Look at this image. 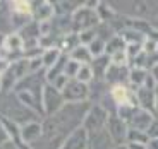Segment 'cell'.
Segmentation results:
<instances>
[{"label":"cell","mask_w":158,"mask_h":149,"mask_svg":"<svg viewBox=\"0 0 158 149\" xmlns=\"http://www.w3.org/2000/svg\"><path fill=\"white\" fill-rule=\"evenodd\" d=\"M10 7L14 14H21V16L33 17V2H26V0H17V2H10Z\"/></svg>","instance_id":"18"},{"label":"cell","mask_w":158,"mask_h":149,"mask_svg":"<svg viewBox=\"0 0 158 149\" xmlns=\"http://www.w3.org/2000/svg\"><path fill=\"white\" fill-rule=\"evenodd\" d=\"M156 89H148V87H139L136 89V99H138V106L143 110L153 113L155 106H156Z\"/></svg>","instance_id":"10"},{"label":"cell","mask_w":158,"mask_h":149,"mask_svg":"<svg viewBox=\"0 0 158 149\" xmlns=\"http://www.w3.org/2000/svg\"><path fill=\"white\" fill-rule=\"evenodd\" d=\"M69 58L77 62V63H81V65H91V62H93V55H91L89 48L83 46V45H79L76 50H72L71 53H69Z\"/></svg>","instance_id":"15"},{"label":"cell","mask_w":158,"mask_h":149,"mask_svg":"<svg viewBox=\"0 0 158 149\" xmlns=\"http://www.w3.org/2000/svg\"><path fill=\"white\" fill-rule=\"evenodd\" d=\"M7 142H10V134H9L4 120H2V117H0V146H5Z\"/></svg>","instance_id":"26"},{"label":"cell","mask_w":158,"mask_h":149,"mask_svg":"<svg viewBox=\"0 0 158 149\" xmlns=\"http://www.w3.org/2000/svg\"><path fill=\"white\" fill-rule=\"evenodd\" d=\"M108 94H110L112 101L115 103V106H138V99H136V91H131L129 87L126 86V84H117V86H112L110 91H108Z\"/></svg>","instance_id":"6"},{"label":"cell","mask_w":158,"mask_h":149,"mask_svg":"<svg viewBox=\"0 0 158 149\" xmlns=\"http://www.w3.org/2000/svg\"><path fill=\"white\" fill-rule=\"evenodd\" d=\"M120 50H126V43H124V39L120 38V34H115L110 41H107V46H105V55H114L117 51Z\"/></svg>","instance_id":"19"},{"label":"cell","mask_w":158,"mask_h":149,"mask_svg":"<svg viewBox=\"0 0 158 149\" xmlns=\"http://www.w3.org/2000/svg\"><path fill=\"white\" fill-rule=\"evenodd\" d=\"M0 93H2V74H0Z\"/></svg>","instance_id":"35"},{"label":"cell","mask_w":158,"mask_h":149,"mask_svg":"<svg viewBox=\"0 0 158 149\" xmlns=\"http://www.w3.org/2000/svg\"><path fill=\"white\" fill-rule=\"evenodd\" d=\"M155 120V115L150 113V111L143 110V108H136L134 111H132V115H131V118L126 122L127 127L129 129H134V130H141V132H146L148 129H150L151 122Z\"/></svg>","instance_id":"7"},{"label":"cell","mask_w":158,"mask_h":149,"mask_svg":"<svg viewBox=\"0 0 158 149\" xmlns=\"http://www.w3.org/2000/svg\"><path fill=\"white\" fill-rule=\"evenodd\" d=\"M156 53H158V48H156Z\"/></svg>","instance_id":"36"},{"label":"cell","mask_w":158,"mask_h":149,"mask_svg":"<svg viewBox=\"0 0 158 149\" xmlns=\"http://www.w3.org/2000/svg\"><path fill=\"white\" fill-rule=\"evenodd\" d=\"M108 67H110V57L108 55H102V57L93 58V62H91V69H93L95 79H105V74H107Z\"/></svg>","instance_id":"14"},{"label":"cell","mask_w":158,"mask_h":149,"mask_svg":"<svg viewBox=\"0 0 158 149\" xmlns=\"http://www.w3.org/2000/svg\"><path fill=\"white\" fill-rule=\"evenodd\" d=\"M4 38H5L4 34H0V46H2V43H4Z\"/></svg>","instance_id":"33"},{"label":"cell","mask_w":158,"mask_h":149,"mask_svg":"<svg viewBox=\"0 0 158 149\" xmlns=\"http://www.w3.org/2000/svg\"><path fill=\"white\" fill-rule=\"evenodd\" d=\"M105 46H107V43L96 36V38L91 41V45H89L88 48H89V51H91V55H93V58H96V57L105 55Z\"/></svg>","instance_id":"22"},{"label":"cell","mask_w":158,"mask_h":149,"mask_svg":"<svg viewBox=\"0 0 158 149\" xmlns=\"http://www.w3.org/2000/svg\"><path fill=\"white\" fill-rule=\"evenodd\" d=\"M127 142H134V144H144V146H148L150 137H148L146 132L129 129V132H127Z\"/></svg>","instance_id":"20"},{"label":"cell","mask_w":158,"mask_h":149,"mask_svg":"<svg viewBox=\"0 0 158 149\" xmlns=\"http://www.w3.org/2000/svg\"><path fill=\"white\" fill-rule=\"evenodd\" d=\"M71 22H72V31H86V29H95L102 19H100L96 9H89L88 5H81L77 7L71 16Z\"/></svg>","instance_id":"1"},{"label":"cell","mask_w":158,"mask_h":149,"mask_svg":"<svg viewBox=\"0 0 158 149\" xmlns=\"http://www.w3.org/2000/svg\"><path fill=\"white\" fill-rule=\"evenodd\" d=\"M146 134H148V137H150V141L151 139H158V118H155V120L151 122V125H150V129L146 130Z\"/></svg>","instance_id":"28"},{"label":"cell","mask_w":158,"mask_h":149,"mask_svg":"<svg viewBox=\"0 0 158 149\" xmlns=\"http://www.w3.org/2000/svg\"><path fill=\"white\" fill-rule=\"evenodd\" d=\"M155 93H156V106H155V111L158 113V86H156V91H155Z\"/></svg>","instance_id":"31"},{"label":"cell","mask_w":158,"mask_h":149,"mask_svg":"<svg viewBox=\"0 0 158 149\" xmlns=\"http://www.w3.org/2000/svg\"><path fill=\"white\" fill-rule=\"evenodd\" d=\"M77 36H79V43L83 45V46H89L91 41L96 38V31L95 29H86V31L77 33Z\"/></svg>","instance_id":"24"},{"label":"cell","mask_w":158,"mask_h":149,"mask_svg":"<svg viewBox=\"0 0 158 149\" xmlns=\"http://www.w3.org/2000/svg\"><path fill=\"white\" fill-rule=\"evenodd\" d=\"M127 149H148V146L144 144H134V142H127Z\"/></svg>","instance_id":"29"},{"label":"cell","mask_w":158,"mask_h":149,"mask_svg":"<svg viewBox=\"0 0 158 149\" xmlns=\"http://www.w3.org/2000/svg\"><path fill=\"white\" fill-rule=\"evenodd\" d=\"M114 149H127V146L126 144H124V146H115Z\"/></svg>","instance_id":"32"},{"label":"cell","mask_w":158,"mask_h":149,"mask_svg":"<svg viewBox=\"0 0 158 149\" xmlns=\"http://www.w3.org/2000/svg\"><path fill=\"white\" fill-rule=\"evenodd\" d=\"M148 74H150V72H148L146 69H134V67H132L131 72H129V83L132 84L136 89H139V87L144 86V81H146Z\"/></svg>","instance_id":"17"},{"label":"cell","mask_w":158,"mask_h":149,"mask_svg":"<svg viewBox=\"0 0 158 149\" xmlns=\"http://www.w3.org/2000/svg\"><path fill=\"white\" fill-rule=\"evenodd\" d=\"M65 105L62 93L59 89L52 86V84L45 83L43 89H41V110H43L45 117H52Z\"/></svg>","instance_id":"3"},{"label":"cell","mask_w":158,"mask_h":149,"mask_svg":"<svg viewBox=\"0 0 158 149\" xmlns=\"http://www.w3.org/2000/svg\"><path fill=\"white\" fill-rule=\"evenodd\" d=\"M60 57H62V51H60L57 46H55V48H50V50H45V51H43V55H41L43 69H45V70H48L50 67H53Z\"/></svg>","instance_id":"16"},{"label":"cell","mask_w":158,"mask_h":149,"mask_svg":"<svg viewBox=\"0 0 158 149\" xmlns=\"http://www.w3.org/2000/svg\"><path fill=\"white\" fill-rule=\"evenodd\" d=\"M88 142H89V134L83 127H79L65 139L60 149H88Z\"/></svg>","instance_id":"9"},{"label":"cell","mask_w":158,"mask_h":149,"mask_svg":"<svg viewBox=\"0 0 158 149\" xmlns=\"http://www.w3.org/2000/svg\"><path fill=\"white\" fill-rule=\"evenodd\" d=\"M110 63L112 65H120V67H127L129 63V57H127L126 50H120L114 55H110Z\"/></svg>","instance_id":"23"},{"label":"cell","mask_w":158,"mask_h":149,"mask_svg":"<svg viewBox=\"0 0 158 149\" xmlns=\"http://www.w3.org/2000/svg\"><path fill=\"white\" fill-rule=\"evenodd\" d=\"M153 28H155V29H156V31H158V19L155 21V24H153Z\"/></svg>","instance_id":"34"},{"label":"cell","mask_w":158,"mask_h":149,"mask_svg":"<svg viewBox=\"0 0 158 149\" xmlns=\"http://www.w3.org/2000/svg\"><path fill=\"white\" fill-rule=\"evenodd\" d=\"M129 67H120V65H112L108 67L107 74H105V81L112 86H117V84H124L126 81H129Z\"/></svg>","instance_id":"12"},{"label":"cell","mask_w":158,"mask_h":149,"mask_svg":"<svg viewBox=\"0 0 158 149\" xmlns=\"http://www.w3.org/2000/svg\"><path fill=\"white\" fill-rule=\"evenodd\" d=\"M19 134H21V141L26 146L35 144L36 141L41 139V122H29L19 127Z\"/></svg>","instance_id":"8"},{"label":"cell","mask_w":158,"mask_h":149,"mask_svg":"<svg viewBox=\"0 0 158 149\" xmlns=\"http://www.w3.org/2000/svg\"><path fill=\"white\" fill-rule=\"evenodd\" d=\"M76 79H77L79 83L91 84V81L95 79V74H93V69H91V65H81V69H79Z\"/></svg>","instance_id":"21"},{"label":"cell","mask_w":158,"mask_h":149,"mask_svg":"<svg viewBox=\"0 0 158 149\" xmlns=\"http://www.w3.org/2000/svg\"><path fill=\"white\" fill-rule=\"evenodd\" d=\"M62 96L65 103H86L89 101V86L79 83L77 79H71L67 86L64 87Z\"/></svg>","instance_id":"5"},{"label":"cell","mask_w":158,"mask_h":149,"mask_svg":"<svg viewBox=\"0 0 158 149\" xmlns=\"http://www.w3.org/2000/svg\"><path fill=\"white\" fill-rule=\"evenodd\" d=\"M108 115H110V113H108L107 110H103L100 105L93 103V105H91V108L88 110L84 120H83V129L86 130L89 135L102 132V130H105V127H107Z\"/></svg>","instance_id":"2"},{"label":"cell","mask_w":158,"mask_h":149,"mask_svg":"<svg viewBox=\"0 0 158 149\" xmlns=\"http://www.w3.org/2000/svg\"><path fill=\"white\" fill-rule=\"evenodd\" d=\"M150 74L153 75V79H155V81H156V84H158V63H156V65L153 67V69H151V72H150Z\"/></svg>","instance_id":"30"},{"label":"cell","mask_w":158,"mask_h":149,"mask_svg":"<svg viewBox=\"0 0 158 149\" xmlns=\"http://www.w3.org/2000/svg\"><path fill=\"white\" fill-rule=\"evenodd\" d=\"M55 16L53 4L50 2H36L33 4V21L36 22H48Z\"/></svg>","instance_id":"11"},{"label":"cell","mask_w":158,"mask_h":149,"mask_svg":"<svg viewBox=\"0 0 158 149\" xmlns=\"http://www.w3.org/2000/svg\"><path fill=\"white\" fill-rule=\"evenodd\" d=\"M79 69H81V63H77V62H74V60L69 58L67 63H65V70H64V74L67 75L69 79H76Z\"/></svg>","instance_id":"25"},{"label":"cell","mask_w":158,"mask_h":149,"mask_svg":"<svg viewBox=\"0 0 158 149\" xmlns=\"http://www.w3.org/2000/svg\"><path fill=\"white\" fill-rule=\"evenodd\" d=\"M69 81H71V79H69L65 74H62V75H59V77H57L55 81L52 83V86H53L55 89H59L60 93H62V91H64V87L67 86V83H69Z\"/></svg>","instance_id":"27"},{"label":"cell","mask_w":158,"mask_h":149,"mask_svg":"<svg viewBox=\"0 0 158 149\" xmlns=\"http://www.w3.org/2000/svg\"><path fill=\"white\" fill-rule=\"evenodd\" d=\"M115 144L112 137L108 135L107 130H102L98 134L89 135V142H88V149H114Z\"/></svg>","instance_id":"13"},{"label":"cell","mask_w":158,"mask_h":149,"mask_svg":"<svg viewBox=\"0 0 158 149\" xmlns=\"http://www.w3.org/2000/svg\"><path fill=\"white\" fill-rule=\"evenodd\" d=\"M105 130L108 132V135L112 137V141H114L115 146L127 144V132H129V127H127V123L118 117L117 113L108 115Z\"/></svg>","instance_id":"4"}]
</instances>
